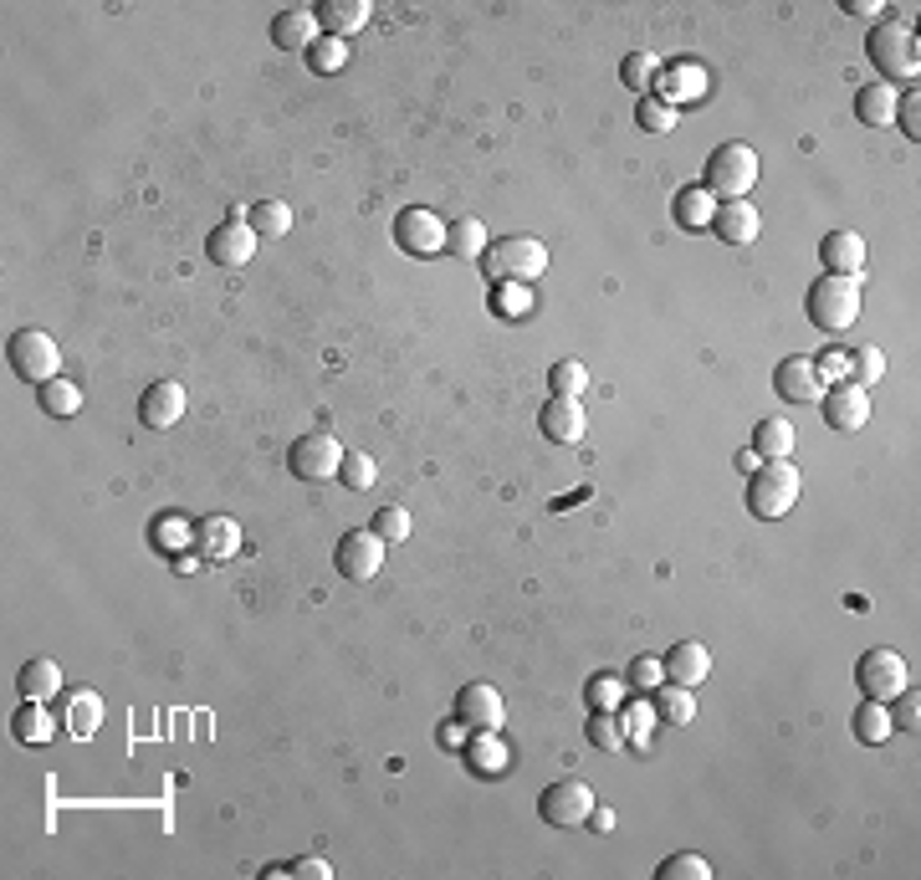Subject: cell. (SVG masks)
<instances>
[{"mask_svg": "<svg viewBox=\"0 0 921 880\" xmlns=\"http://www.w3.org/2000/svg\"><path fill=\"white\" fill-rule=\"evenodd\" d=\"M374 533L385 537V543H404V537H410V512H404V508H379V512H374Z\"/></svg>", "mask_w": 921, "mask_h": 880, "instance_id": "48", "label": "cell"}, {"mask_svg": "<svg viewBox=\"0 0 921 880\" xmlns=\"http://www.w3.org/2000/svg\"><path fill=\"white\" fill-rule=\"evenodd\" d=\"M855 681H861V691L870 697V702H896V697L911 687V671H907V660L896 656V650L876 645V650H865V656H861Z\"/></svg>", "mask_w": 921, "mask_h": 880, "instance_id": "7", "label": "cell"}, {"mask_svg": "<svg viewBox=\"0 0 921 880\" xmlns=\"http://www.w3.org/2000/svg\"><path fill=\"white\" fill-rule=\"evenodd\" d=\"M595 804H599V799H595V789H589L584 778H558V783H548L543 799H537L543 820L558 824V829H579V824H589Z\"/></svg>", "mask_w": 921, "mask_h": 880, "instance_id": "8", "label": "cell"}, {"mask_svg": "<svg viewBox=\"0 0 921 880\" xmlns=\"http://www.w3.org/2000/svg\"><path fill=\"white\" fill-rule=\"evenodd\" d=\"M870 62L876 73H886V82H917L921 73V42L911 26H896V21H880L870 31Z\"/></svg>", "mask_w": 921, "mask_h": 880, "instance_id": "4", "label": "cell"}, {"mask_svg": "<svg viewBox=\"0 0 921 880\" xmlns=\"http://www.w3.org/2000/svg\"><path fill=\"white\" fill-rule=\"evenodd\" d=\"M917 716H921V697L907 687L901 697H896V716H891V722H896V727H917Z\"/></svg>", "mask_w": 921, "mask_h": 880, "instance_id": "52", "label": "cell"}, {"mask_svg": "<svg viewBox=\"0 0 921 880\" xmlns=\"http://www.w3.org/2000/svg\"><path fill=\"white\" fill-rule=\"evenodd\" d=\"M5 358H11V369L21 374V379H31V385H52V379H62V348H57V338L42 333V328L11 333Z\"/></svg>", "mask_w": 921, "mask_h": 880, "instance_id": "6", "label": "cell"}, {"mask_svg": "<svg viewBox=\"0 0 921 880\" xmlns=\"http://www.w3.org/2000/svg\"><path fill=\"white\" fill-rule=\"evenodd\" d=\"M896 108H901V92H896L891 82H865L861 98H855V113H861V123H870V129L896 123Z\"/></svg>", "mask_w": 921, "mask_h": 880, "instance_id": "26", "label": "cell"}, {"mask_svg": "<svg viewBox=\"0 0 921 880\" xmlns=\"http://www.w3.org/2000/svg\"><path fill=\"white\" fill-rule=\"evenodd\" d=\"M287 876H298V880H328V876H333V866H328V860H298V866L287 870Z\"/></svg>", "mask_w": 921, "mask_h": 880, "instance_id": "53", "label": "cell"}, {"mask_svg": "<svg viewBox=\"0 0 921 880\" xmlns=\"http://www.w3.org/2000/svg\"><path fill=\"white\" fill-rule=\"evenodd\" d=\"M589 743H595L599 753H620V747H624V727L614 722L610 712H595V716H589Z\"/></svg>", "mask_w": 921, "mask_h": 880, "instance_id": "44", "label": "cell"}, {"mask_svg": "<svg viewBox=\"0 0 921 880\" xmlns=\"http://www.w3.org/2000/svg\"><path fill=\"white\" fill-rule=\"evenodd\" d=\"M655 82H661V92H666V103L676 108V98L707 88V73H701V67H670V73H661Z\"/></svg>", "mask_w": 921, "mask_h": 880, "instance_id": "37", "label": "cell"}, {"mask_svg": "<svg viewBox=\"0 0 921 880\" xmlns=\"http://www.w3.org/2000/svg\"><path fill=\"white\" fill-rule=\"evenodd\" d=\"M42 410L46 415H77L82 410V389L73 379H52V385H42Z\"/></svg>", "mask_w": 921, "mask_h": 880, "instance_id": "36", "label": "cell"}, {"mask_svg": "<svg viewBox=\"0 0 921 880\" xmlns=\"http://www.w3.org/2000/svg\"><path fill=\"white\" fill-rule=\"evenodd\" d=\"M773 389L794 404H819L824 400V385L814 379V358H784L773 369Z\"/></svg>", "mask_w": 921, "mask_h": 880, "instance_id": "17", "label": "cell"}, {"mask_svg": "<svg viewBox=\"0 0 921 880\" xmlns=\"http://www.w3.org/2000/svg\"><path fill=\"white\" fill-rule=\"evenodd\" d=\"M57 727H62V722H52L46 702H26L21 712H15V737H21V743H31V747L52 743V732H57Z\"/></svg>", "mask_w": 921, "mask_h": 880, "instance_id": "31", "label": "cell"}, {"mask_svg": "<svg viewBox=\"0 0 921 880\" xmlns=\"http://www.w3.org/2000/svg\"><path fill=\"white\" fill-rule=\"evenodd\" d=\"M655 716L666 722V727H686L691 716H697V697H691V687H655Z\"/></svg>", "mask_w": 921, "mask_h": 880, "instance_id": "30", "label": "cell"}, {"mask_svg": "<svg viewBox=\"0 0 921 880\" xmlns=\"http://www.w3.org/2000/svg\"><path fill=\"white\" fill-rule=\"evenodd\" d=\"M481 271L491 277V287H502V282L533 287L537 277L548 271V246H543L537 236H502V241H491L487 246Z\"/></svg>", "mask_w": 921, "mask_h": 880, "instance_id": "1", "label": "cell"}, {"mask_svg": "<svg viewBox=\"0 0 921 880\" xmlns=\"http://www.w3.org/2000/svg\"><path fill=\"white\" fill-rule=\"evenodd\" d=\"M369 0H328V5H318V21H323V36H339V42H348L354 31L369 26Z\"/></svg>", "mask_w": 921, "mask_h": 880, "instance_id": "24", "label": "cell"}, {"mask_svg": "<svg viewBox=\"0 0 921 880\" xmlns=\"http://www.w3.org/2000/svg\"><path fill=\"white\" fill-rule=\"evenodd\" d=\"M661 681H666V666H661V660H655V656H640L635 666H630V687H640V691H655V687H661Z\"/></svg>", "mask_w": 921, "mask_h": 880, "instance_id": "50", "label": "cell"}, {"mask_svg": "<svg viewBox=\"0 0 921 880\" xmlns=\"http://www.w3.org/2000/svg\"><path fill=\"white\" fill-rule=\"evenodd\" d=\"M308 62H312V73L318 77H333L343 62H348V42H339V36H318L312 52H308Z\"/></svg>", "mask_w": 921, "mask_h": 880, "instance_id": "38", "label": "cell"}, {"mask_svg": "<svg viewBox=\"0 0 921 880\" xmlns=\"http://www.w3.org/2000/svg\"><path fill=\"white\" fill-rule=\"evenodd\" d=\"M256 241L262 236L252 231V221H225L221 231L206 241V252H210L215 267H246V261L256 256Z\"/></svg>", "mask_w": 921, "mask_h": 880, "instance_id": "14", "label": "cell"}, {"mask_svg": "<svg viewBox=\"0 0 921 880\" xmlns=\"http://www.w3.org/2000/svg\"><path fill=\"white\" fill-rule=\"evenodd\" d=\"M589 824H595L599 835H610L614 829V809H604V804H595V814H589Z\"/></svg>", "mask_w": 921, "mask_h": 880, "instance_id": "54", "label": "cell"}, {"mask_svg": "<svg viewBox=\"0 0 921 880\" xmlns=\"http://www.w3.org/2000/svg\"><path fill=\"white\" fill-rule=\"evenodd\" d=\"M799 487H803V477L794 471V461H763L758 471H753V481H747V508H753V517H763V523H778V517H788V508L799 502Z\"/></svg>", "mask_w": 921, "mask_h": 880, "instance_id": "3", "label": "cell"}, {"mask_svg": "<svg viewBox=\"0 0 921 880\" xmlns=\"http://www.w3.org/2000/svg\"><path fill=\"white\" fill-rule=\"evenodd\" d=\"M824 420H830L834 431H861L865 420H870V389L861 385H830V400H824Z\"/></svg>", "mask_w": 921, "mask_h": 880, "instance_id": "16", "label": "cell"}, {"mask_svg": "<svg viewBox=\"0 0 921 880\" xmlns=\"http://www.w3.org/2000/svg\"><path fill=\"white\" fill-rule=\"evenodd\" d=\"M318 36H323V21H318V11H308V5L282 11L277 21H271V42L282 46V52H312Z\"/></svg>", "mask_w": 921, "mask_h": 880, "instance_id": "22", "label": "cell"}, {"mask_svg": "<svg viewBox=\"0 0 921 880\" xmlns=\"http://www.w3.org/2000/svg\"><path fill=\"white\" fill-rule=\"evenodd\" d=\"M441 743H446V747H460V743H466V722H451V727L441 732Z\"/></svg>", "mask_w": 921, "mask_h": 880, "instance_id": "57", "label": "cell"}, {"mask_svg": "<svg viewBox=\"0 0 921 880\" xmlns=\"http://www.w3.org/2000/svg\"><path fill=\"white\" fill-rule=\"evenodd\" d=\"M891 11H896V26H911L917 21V0H896Z\"/></svg>", "mask_w": 921, "mask_h": 880, "instance_id": "56", "label": "cell"}, {"mask_svg": "<svg viewBox=\"0 0 921 880\" xmlns=\"http://www.w3.org/2000/svg\"><path fill=\"white\" fill-rule=\"evenodd\" d=\"M845 11H850V15H861V21H876V15H880V5H876V0H850Z\"/></svg>", "mask_w": 921, "mask_h": 880, "instance_id": "55", "label": "cell"}, {"mask_svg": "<svg viewBox=\"0 0 921 880\" xmlns=\"http://www.w3.org/2000/svg\"><path fill=\"white\" fill-rule=\"evenodd\" d=\"M814 379L824 389H830V385H845V379H850V354H845V348H824V354L814 358Z\"/></svg>", "mask_w": 921, "mask_h": 880, "instance_id": "47", "label": "cell"}, {"mask_svg": "<svg viewBox=\"0 0 921 880\" xmlns=\"http://www.w3.org/2000/svg\"><path fill=\"white\" fill-rule=\"evenodd\" d=\"M635 119H640V129H645V134H670V129L681 123V113H676L666 98H645Z\"/></svg>", "mask_w": 921, "mask_h": 880, "instance_id": "40", "label": "cell"}, {"mask_svg": "<svg viewBox=\"0 0 921 880\" xmlns=\"http://www.w3.org/2000/svg\"><path fill=\"white\" fill-rule=\"evenodd\" d=\"M195 548H200V558H210V564L236 558V553H241V523L215 512V517H206V523L195 527Z\"/></svg>", "mask_w": 921, "mask_h": 880, "instance_id": "21", "label": "cell"}, {"mask_svg": "<svg viewBox=\"0 0 921 880\" xmlns=\"http://www.w3.org/2000/svg\"><path fill=\"white\" fill-rule=\"evenodd\" d=\"M15 691H21V702H52V697H62V666L57 660H26Z\"/></svg>", "mask_w": 921, "mask_h": 880, "instance_id": "25", "label": "cell"}, {"mask_svg": "<svg viewBox=\"0 0 921 880\" xmlns=\"http://www.w3.org/2000/svg\"><path fill=\"white\" fill-rule=\"evenodd\" d=\"M794 441H799V435H794V425H788V420H758V431H753V450H758L763 461H788V456H794Z\"/></svg>", "mask_w": 921, "mask_h": 880, "instance_id": "29", "label": "cell"}, {"mask_svg": "<svg viewBox=\"0 0 921 880\" xmlns=\"http://www.w3.org/2000/svg\"><path fill=\"white\" fill-rule=\"evenodd\" d=\"M339 477H343V487H354V492H369L374 477H379V466H374V456H364V450H343Z\"/></svg>", "mask_w": 921, "mask_h": 880, "instance_id": "39", "label": "cell"}, {"mask_svg": "<svg viewBox=\"0 0 921 880\" xmlns=\"http://www.w3.org/2000/svg\"><path fill=\"white\" fill-rule=\"evenodd\" d=\"M395 236H400V246H404L410 256H435V252H446V221H441L435 210H425V205L400 210V221H395Z\"/></svg>", "mask_w": 921, "mask_h": 880, "instance_id": "11", "label": "cell"}, {"mask_svg": "<svg viewBox=\"0 0 921 880\" xmlns=\"http://www.w3.org/2000/svg\"><path fill=\"white\" fill-rule=\"evenodd\" d=\"M487 246H491V236H487V225L476 221V215H460L456 225H446V252H456L460 261H481Z\"/></svg>", "mask_w": 921, "mask_h": 880, "instance_id": "28", "label": "cell"}, {"mask_svg": "<svg viewBox=\"0 0 921 880\" xmlns=\"http://www.w3.org/2000/svg\"><path fill=\"white\" fill-rule=\"evenodd\" d=\"M246 221H252V231L262 241H277V236H287V231H292V205H287V200H262V205H256Z\"/></svg>", "mask_w": 921, "mask_h": 880, "instance_id": "34", "label": "cell"}, {"mask_svg": "<svg viewBox=\"0 0 921 880\" xmlns=\"http://www.w3.org/2000/svg\"><path fill=\"white\" fill-rule=\"evenodd\" d=\"M891 732H896V722H891V712H886V702H870V697H865V706L855 712V737H861L865 747H880Z\"/></svg>", "mask_w": 921, "mask_h": 880, "instance_id": "32", "label": "cell"}, {"mask_svg": "<svg viewBox=\"0 0 921 880\" xmlns=\"http://www.w3.org/2000/svg\"><path fill=\"white\" fill-rule=\"evenodd\" d=\"M179 415H185V389H179L175 379H159V385L144 389V400H138V420H144L149 431H169Z\"/></svg>", "mask_w": 921, "mask_h": 880, "instance_id": "18", "label": "cell"}, {"mask_svg": "<svg viewBox=\"0 0 921 880\" xmlns=\"http://www.w3.org/2000/svg\"><path fill=\"white\" fill-rule=\"evenodd\" d=\"M655 876H661V880H707V876H712V866H707L701 855L686 850V855H670V860L655 870Z\"/></svg>", "mask_w": 921, "mask_h": 880, "instance_id": "45", "label": "cell"}, {"mask_svg": "<svg viewBox=\"0 0 921 880\" xmlns=\"http://www.w3.org/2000/svg\"><path fill=\"white\" fill-rule=\"evenodd\" d=\"M717 205H722V200H717L707 185H686V190L676 194V221H681L686 231H707V225L717 221Z\"/></svg>", "mask_w": 921, "mask_h": 880, "instance_id": "27", "label": "cell"}, {"mask_svg": "<svg viewBox=\"0 0 921 880\" xmlns=\"http://www.w3.org/2000/svg\"><path fill=\"white\" fill-rule=\"evenodd\" d=\"M589 702H595V712H614V706H624V681L620 676H595Z\"/></svg>", "mask_w": 921, "mask_h": 880, "instance_id": "49", "label": "cell"}, {"mask_svg": "<svg viewBox=\"0 0 921 880\" xmlns=\"http://www.w3.org/2000/svg\"><path fill=\"white\" fill-rule=\"evenodd\" d=\"M737 466H743V471H758V466H763V456H758V450H753V446H747L743 456H737Z\"/></svg>", "mask_w": 921, "mask_h": 880, "instance_id": "58", "label": "cell"}, {"mask_svg": "<svg viewBox=\"0 0 921 880\" xmlns=\"http://www.w3.org/2000/svg\"><path fill=\"white\" fill-rule=\"evenodd\" d=\"M809 323L824 333H845L855 328L861 318V277H840V271H824L814 287H809Z\"/></svg>", "mask_w": 921, "mask_h": 880, "instance_id": "2", "label": "cell"}, {"mask_svg": "<svg viewBox=\"0 0 921 880\" xmlns=\"http://www.w3.org/2000/svg\"><path fill=\"white\" fill-rule=\"evenodd\" d=\"M543 435L558 441V446H579L584 435H589V415H584L579 394H553L543 404Z\"/></svg>", "mask_w": 921, "mask_h": 880, "instance_id": "13", "label": "cell"}, {"mask_svg": "<svg viewBox=\"0 0 921 880\" xmlns=\"http://www.w3.org/2000/svg\"><path fill=\"white\" fill-rule=\"evenodd\" d=\"M880 379H886V354H880L876 344L855 348V354H850V385L870 389V385H880Z\"/></svg>", "mask_w": 921, "mask_h": 880, "instance_id": "35", "label": "cell"}, {"mask_svg": "<svg viewBox=\"0 0 921 880\" xmlns=\"http://www.w3.org/2000/svg\"><path fill=\"white\" fill-rule=\"evenodd\" d=\"M655 722H661V716H655V706H651V702H630V706H624V737H630L635 747H645V743H651Z\"/></svg>", "mask_w": 921, "mask_h": 880, "instance_id": "42", "label": "cell"}, {"mask_svg": "<svg viewBox=\"0 0 921 880\" xmlns=\"http://www.w3.org/2000/svg\"><path fill=\"white\" fill-rule=\"evenodd\" d=\"M620 77L630 82V88L645 92V88L655 82V77H661V62H655L651 52H630V57H624V67H620Z\"/></svg>", "mask_w": 921, "mask_h": 880, "instance_id": "46", "label": "cell"}, {"mask_svg": "<svg viewBox=\"0 0 921 880\" xmlns=\"http://www.w3.org/2000/svg\"><path fill=\"white\" fill-rule=\"evenodd\" d=\"M456 716L466 722V727H476V732H497L507 722V702H502V691L497 687H487V681H471V687H460V697H456Z\"/></svg>", "mask_w": 921, "mask_h": 880, "instance_id": "12", "label": "cell"}, {"mask_svg": "<svg viewBox=\"0 0 921 880\" xmlns=\"http://www.w3.org/2000/svg\"><path fill=\"white\" fill-rule=\"evenodd\" d=\"M154 537H159V548H185V543H190V527H185V517H175V512H169V517H159V527H154Z\"/></svg>", "mask_w": 921, "mask_h": 880, "instance_id": "51", "label": "cell"}, {"mask_svg": "<svg viewBox=\"0 0 921 880\" xmlns=\"http://www.w3.org/2000/svg\"><path fill=\"white\" fill-rule=\"evenodd\" d=\"M758 185V149L753 144H722L707 159V190L722 200H747Z\"/></svg>", "mask_w": 921, "mask_h": 880, "instance_id": "5", "label": "cell"}, {"mask_svg": "<svg viewBox=\"0 0 921 880\" xmlns=\"http://www.w3.org/2000/svg\"><path fill=\"white\" fill-rule=\"evenodd\" d=\"M661 666H666L670 687H701V681L712 676V650H707L701 640H681Z\"/></svg>", "mask_w": 921, "mask_h": 880, "instance_id": "19", "label": "cell"}, {"mask_svg": "<svg viewBox=\"0 0 921 880\" xmlns=\"http://www.w3.org/2000/svg\"><path fill=\"white\" fill-rule=\"evenodd\" d=\"M62 727L73 732V737H82V743H88L92 732L103 727V697H98L92 687L67 691V702H62Z\"/></svg>", "mask_w": 921, "mask_h": 880, "instance_id": "23", "label": "cell"}, {"mask_svg": "<svg viewBox=\"0 0 921 880\" xmlns=\"http://www.w3.org/2000/svg\"><path fill=\"white\" fill-rule=\"evenodd\" d=\"M819 261H824V271L861 277V267H865V236H861V231H830V236L819 241Z\"/></svg>", "mask_w": 921, "mask_h": 880, "instance_id": "20", "label": "cell"}, {"mask_svg": "<svg viewBox=\"0 0 921 880\" xmlns=\"http://www.w3.org/2000/svg\"><path fill=\"white\" fill-rule=\"evenodd\" d=\"M471 762H476V773H487V778H497V773H507V743H502V732H476L471 737Z\"/></svg>", "mask_w": 921, "mask_h": 880, "instance_id": "33", "label": "cell"}, {"mask_svg": "<svg viewBox=\"0 0 921 880\" xmlns=\"http://www.w3.org/2000/svg\"><path fill=\"white\" fill-rule=\"evenodd\" d=\"M491 308L502 318H528L533 313V292L518 282H502V287H491Z\"/></svg>", "mask_w": 921, "mask_h": 880, "instance_id": "41", "label": "cell"}, {"mask_svg": "<svg viewBox=\"0 0 921 880\" xmlns=\"http://www.w3.org/2000/svg\"><path fill=\"white\" fill-rule=\"evenodd\" d=\"M379 568H385V537L374 533V527H358V533L339 537V573L343 579L369 583V579H379Z\"/></svg>", "mask_w": 921, "mask_h": 880, "instance_id": "10", "label": "cell"}, {"mask_svg": "<svg viewBox=\"0 0 921 880\" xmlns=\"http://www.w3.org/2000/svg\"><path fill=\"white\" fill-rule=\"evenodd\" d=\"M287 466H292V477L298 481H333L343 466V446L333 441V435H302V441H292V450H287Z\"/></svg>", "mask_w": 921, "mask_h": 880, "instance_id": "9", "label": "cell"}, {"mask_svg": "<svg viewBox=\"0 0 921 880\" xmlns=\"http://www.w3.org/2000/svg\"><path fill=\"white\" fill-rule=\"evenodd\" d=\"M553 394H584L589 389V369H584L579 358H564V364H553Z\"/></svg>", "mask_w": 921, "mask_h": 880, "instance_id": "43", "label": "cell"}, {"mask_svg": "<svg viewBox=\"0 0 921 880\" xmlns=\"http://www.w3.org/2000/svg\"><path fill=\"white\" fill-rule=\"evenodd\" d=\"M712 231L728 241V246H753V241L763 236V215H758L753 200H722V205H717Z\"/></svg>", "mask_w": 921, "mask_h": 880, "instance_id": "15", "label": "cell"}]
</instances>
